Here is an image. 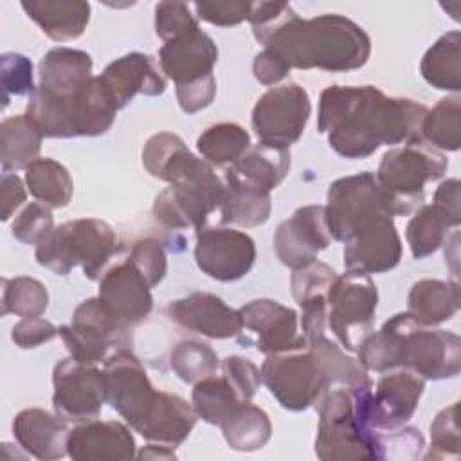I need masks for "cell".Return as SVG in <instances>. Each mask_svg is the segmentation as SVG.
<instances>
[{
    "label": "cell",
    "instance_id": "40",
    "mask_svg": "<svg viewBox=\"0 0 461 461\" xmlns=\"http://www.w3.org/2000/svg\"><path fill=\"white\" fill-rule=\"evenodd\" d=\"M47 288L38 279L27 276L2 279V315L40 317L47 310Z\"/></svg>",
    "mask_w": 461,
    "mask_h": 461
},
{
    "label": "cell",
    "instance_id": "58",
    "mask_svg": "<svg viewBox=\"0 0 461 461\" xmlns=\"http://www.w3.org/2000/svg\"><path fill=\"white\" fill-rule=\"evenodd\" d=\"M137 456L144 459H175L176 457V454L173 452V447H167L162 443H151V441Z\"/></svg>",
    "mask_w": 461,
    "mask_h": 461
},
{
    "label": "cell",
    "instance_id": "7",
    "mask_svg": "<svg viewBox=\"0 0 461 461\" xmlns=\"http://www.w3.org/2000/svg\"><path fill=\"white\" fill-rule=\"evenodd\" d=\"M448 160L425 142H409L384 153L375 175L389 200L393 216H407L423 203L427 182L445 175Z\"/></svg>",
    "mask_w": 461,
    "mask_h": 461
},
{
    "label": "cell",
    "instance_id": "46",
    "mask_svg": "<svg viewBox=\"0 0 461 461\" xmlns=\"http://www.w3.org/2000/svg\"><path fill=\"white\" fill-rule=\"evenodd\" d=\"M36 92L32 83V65L22 54L7 52L2 56V94L4 106L11 95H32Z\"/></svg>",
    "mask_w": 461,
    "mask_h": 461
},
{
    "label": "cell",
    "instance_id": "38",
    "mask_svg": "<svg viewBox=\"0 0 461 461\" xmlns=\"http://www.w3.org/2000/svg\"><path fill=\"white\" fill-rule=\"evenodd\" d=\"M196 148L205 162L229 166L250 148V135L240 124L218 122L198 135Z\"/></svg>",
    "mask_w": 461,
    "mask_h": 461
},
{
    "label": "cell",
    "instance_id": "23",
    "mask_svg": "<svg viewBox=\"0 0 461 461\" xmlns=\"http://www.w3.org/2000/svg\"><path fill=\"white\" fill-rule=\"evenodd\" d=\"M166 315L180 328L209 339H230L241 331L240 310H232L209 292H193L171 301L166 306Z\"/></svg>",
    "mask_w": 461,
    "mask_h": 461
},
{
    "label": "cell",
    "instance_id": "51",
    "mask_svg": "<svg viewBox=\"0 0 461 461\" xmlns=\"http://www.w3.org/2000/svg\"><path fill=\"white\" fill-rule=\"evenodd\" d=\"M252 2H196V14L214 25L229 27L249 18Z\"/></svg>",
    "mask_w": 461,
    "mask_h": 461
},
{
    "label": "cell",
    "instance_id": "29",
    "mask_svg": "<svg viewBox=\"0 0 461 461\" xmlns=\"http://www.w3.org/2000/svg\"><path fill=\"white\" fill-rule=\"evenodd\" d=\"M92 58L90 54L54 47L40 61V90L50 94H70L92 81Z\"/></svg>",
    "mask_w": 461,
    "mask_h": 461
},
{
    "label": "cell",
    "instance_id": "3",
    "mask_svg": "<svg viewBox=\"0 0 461 461\" xmlns=\"http://www.w3.org/2000/svg\"><path fill=\"white\" fill-rule=\"evenodd\" d=\"M290 68H321L348 72L360 68L371 54L367 32L340 14H321L310 20L299 16L285 22L265 43Z\"/></svg>",
    "mask_w": 461,
    "mask_h": 461
},
{
    "label": "cell",
    "instance_id": "27",
    "mask_svg": "<svg viewBox=\"0 0 461 461\" xmlns=\"http://www.w3.org/2000/svg\"><path fill=\"white\" fill-rule=\"evenodd\" d=\"M290 171V149L272 148L258 142L249 148L225 171V180L240 182L243 185L270 193L276 189Z\"/></svg>",
    "mask_w": 461,
    "mask_h": 461
},
{
    "label": "cell",
    "instance_id": "17",
    "mask_svg": "<svg viewBox=\"0 0 461 461\" xmlns=\"http://www.w3.org/2000/svg\"><path fill=\"white\" fill-rule=\"evenodd\" d=\"M241 331L240 342L254 346L265 355L288 351L306 346V339L299 333L297 312L272 299H254L240 308Z\"/></svg>",
    "mask_w": 461,
    "mask_h": 461
},
{
    "label": "cell",
    "instance_id": "14",
    "mask_svg": "<svg viewBox=\"0 0 461 461\" xmlns=\"http://www.w3.org/2000/svg\"><path fill=\"white\" fill-rule=\"evenodd\" d=\"M310 112L312 103L303 86H272L254 104L252 130L261 144L288 149L303 135Z\"/></svg>",
    "mask_w": 461,
    "mask_h": 461
},
{
    "label": "cell",
    "instance_id": "21",
    "mask_svg": "<svg viewBox=\"0 0 461 461\" xmlns=\"http://www.w3.org/2000/svg\"><path fill=\"white\" fill-rule=\"evenodd\" d=\"M330 241L331 234L326 223L324 205H304L279 223L274 236V249L281 263L295 270L315 261L317 254Z\"/></svg>",
    "mask_w": 461,
    "mask_h": 461
},
{
    "label": "cell",
    "instance_id": "44",
    "mask_svg": "<svg viewBox=\"0 0 461 461\" xmlns=\"http://www.w3.org/2000/svg\"><path fill=\"white\" fill-rule=\"evenodd\" d=\"M13 236L29 245L41 243L52 230L54 220L50 207L41 202H31L13 221Z\"/></svg>",
    "mask_w": 461,
    "mask_h": 461
},
{
    "label": "cell",
    "instance_id": "5",
    "mask_svg": "<svg viewBox=\"0 0 461 461\" xmlns=\"http://www.w3.org/2000/svg\"><path fill=\"white\" fill-rule=\"evenodd\" d=\"M117 110L104 97L97 76L70 94H50L36 88L25 115L43 137H95L110 130Z\"/></svg>",
    "mask_w": 461,
    "mask_h": 461
},
{
    "label": "cell",
    "instance_id": "13",
    "mask_svg": "<svg viewBox=\"0 0 461 461\" xmlns=\"http://www.w3.org/2000/svg\"><path fill=\"white\" fill-rule=\"evenodd\" d=\"M59 337L70 357L88 366L104 364L113 353L130 349L133 340L130 328L115 321L97 297L74 310L70 324L59 326Z\"/></svg>",
    "mask_w": 461,
    "mask_h": 461
},
{
    "label": "cell",
    "instance_id": "18",
    "mask_svg": "<svg viewBox=\"0 0 461 461\" xmlns=\"http://www.w3.org/2000/svg\"><path fill=\"white\" fill-rule=\"evenodd\" d=\"M256 259V247L249 234L229 227L196 229L194 261L216 281H236L249 274Z\"/></svg>",
    "mask_w": 461,
    "mask_h": 461
},
{
    "label": "cell",
    "instance_id": "47",
    "mask_svg": "<svg viewBox=\"0 0 461 461\" xmlns=\"http://www.w3.org/2000/svg\"><path fill=\"white\" fill-rule=\"evenodd\" d=\"M297 16L290 4L285 2H256L250 7L249 22L252 25L254 38L263 45L285 22Z\"/></svg>",
    "mask_w": 461,
    "mask_h": 461
},
{
    "label": "cell",
    "instance_id": "15",
    "mask_svg": "<svg viewBox=\"0 0 461 461\" xmlns=\"http://www.w3.org/2000/svg\"><path fill=\"white\" fill-rule=\"evenodd\" d=\"M324 211L331 238L342 243L367 218L380 212L393 216L385 193L369 171L335 180L328 189Z\"/></svg>",
    "mask_w": 461,
    "mask_h": 461
},
{
    "label": "cell",
    "instance_id": "11",
    "mask_svg": "<svg viewBox=\"0 0 461 461\" xmlns=\"http://www.w3.org/2000/svg\"><path fill=\"white\" fill-rule=\"evenodd\" d=\"M398 335L400 367L429 380L457 376L461 369V340L456 333L432 330L414 321L407 312L387 321Z\"/></svg>",
    "mask_w": 461,
    "mask_h": 461
},
{
    "label": "cell",
    "instance_id": "49",
    "mask_svg": "<svg viewBox=\"0 0 461 461\" xmlns=\"http://www.w3.org/2000/svg\"><path fill=\"white\" fill-rule=\"evenodd\" d=\"M221 371L243 402H250L261 385V371L249 358L238 355L225 357Z\"/></svg>",
    "mask_w": 461,
    "mask_h": 461
},
{
    "label": "cell",
    "instance_id": "43",
    "mask_svg": "<svg viewBox=\"0 0 461 461\" xmlns=\"http://www.w3.org/2000/svg\"><path fill=\"white\" fill-rule=\"evenodd\" d=\"M335 277L337 274L331 267L315 259L292 272V279H290L292 295L297 301V304L317 295H326Z\"/></svg>",
    "mask_w": 461,
    "mask_h": 461
},
{
    "label": "cell",
    "instance_id": "37",
    "mask_svg": "<svg viewBox=\"0 0 461 461\" xmlns=\"http://www.w3.org/2000/svg\"><path fill=\"white\" fill-rule=\"evenodd\" d=\"M421 142L430 148L457 151L461 146V97H443L432 110H427L421 130Z\"/></svg>",
    "mask_w": 461,
    "mask_h": 461
},
{
    "label": "cell",
    "instance_id": "54",
    "mask_svg": "<svg viewBox=\"0 0 461 461\" xmlns=\"http://www.w3.org/2000/svg\"><path fill=\"white\" fill-rule=\"evenodd\" d=\"M299 306L303 310L301 328H303V337L306 339V342L315 340L319 337H324L326 335V324H328L326 295L312 297V299L301 303Z\"/></svg>",
    "mask_w": 461,
    "mask_h": 461
},
{
    "label": "cell",
    "instance_id": "2",
    "mask_svg": "<svg viewBox=\"0 0 461 461\" xmlns=\"http://www.w3.org/2000/svg\"><path fill=\"white\" fill-rule=\"evenodd\" d=\"M103 373L106 403L144 439L173 448L187 439L198 420L193 403L178 394L157 391L130 349L113 353Z\"/></svg>",
    "mask_w": 461,
    "mask_h": 461
},
{
    "label": "cell",
    "instance_id": "33",
    "mask_svg": "<svg viewBox=\"0 0 461 461\" xmlns=\"http://www.w3.org/2000/svg\"><path fill=\"white\" fill-rule=\"evenodd\" d=\"M220 427L229 447L240 452L263 448L272 434L268 414L250 402H241Z\"/></svg>",
    "mask_w": 461,
    "mask_h": 461
},
{
    "label": "cell",
    "instance_id": "19",
    "mask_svg": "<svg viewBox=\"0 0 461 461\" xmlns=\"http://www.w3.org/2000/svg\"><path fill=\"white\" fill-rule=\"evenodd\" d=\"M400 258L402 241L387 212L367 218L344 241V267L353 272L382 274L394 268Z\"/></svg>",
    "mask_w": 461,
    "mask_h": 461
},
{
    "label": "cell",
    "instance_id": "48",
    "mask_svg": "<svg viewBox=\"0 0 461 461\" xmlns=\"http://www.w3.org/2000/svg\"><path fill=\"white\" fill-rule=\"evenodd\" d=\"M128 258L144 274L151 288L164 279L167 270V261H166V252L157 240L142 238L135 241L130 249Z\"/></svg>",
    "mask_w": 461,
    "mask_h": 461
},
{
    "label": "cell",
    "instance_id": "4",
    "mask_svg": "<svg viewBox=\"0 0 461 461\" xmlns=\"http://www.w3.org/2000/svg\"><path fill=\"white\" fill-rule=\"evenodd\" d=\"M157 178L166 180L169 187L155 198L153 216L167 229H200L225 200V184L209 162L187 149L185 142L173 151Z\"/></svg>",
    "mask_w": 461,
    "mask_h": 461
},
{
    "label": "cell",
    "instance_id": "22",
    "mask_svg": "<svg viewBox=\"0 0 461 461\" xmlns=\"http://www.w3.org/2000/svg\"><path fill=\"white\" fill-rule=\"evenodd\" d=\"M97 83L115 110L124 108L137 94L158 95L166 90L158 59L142 52H130L112 61L97 76Z\"/></svg>",
    "mask_w": 461,
    "mask_h": 461
},
{
    "label": "cell",
    "instance_id": "30",
    "mask_svg": "<svg viewBox=\"0 0 461 461\" xmlns=\"http://www.w3.org/2000/svg\"><path fill=\"white\" fill-rule=\"evenodd\" d=\"M459 310V288L456 281L421 279L412 285L407 313L423 326H438Z\"/></svg>",
    "mask_w": 461,
    "mask_h": 461
},
{
    "label": "cell",
    "instance_id": "6",
    "mask_svg": "<svg viewBox=\"0 0 461 461\" xmlns=\"http://www.w3.org/2000/svg\"><path fill=\"white\" fill-rule=\"evenodd\" d=\"M115 230L103 220L81 218L56 227L36 245V261L54 274L67 276L76 265L95 281L117 254Z\"/></svg>",
    "mask_w": 461,
    "mask_h": 461
},
{
    "label": "cell",
    "instance_id": "24",
    "mask_svg": "<svg viewBox=\"0 0 461 461\" xmlns=\"http://www.w3.org/2000/svg\"><path fill=\"white\" fill-rule=\"evenodd\" d=\"M67 454L76 461H117L135 457V439L121 421L90 420L68 432Z\"/></svg>",
    "mask_w": 461,
    "mask_h": 461
},
{
    "label": "cell",
    "instance_id": "52",
    "mask_svg": "<svg viewBox=\"0 0 461 461\" xmlns=\"http://www.w3.org/2000/svg\"><path fill=\"white\" fill-rule=\"evenodd\" d=\"M59 335V328L41 317H23L13 326L11 339L22 349L38 348Z\"/></svg>",
    "mask_w": 461,
    "mask_h": 461
},
{
    "label": "cell",
    "instance_id": "12",
    "mask_svg": "<svg viewBox=\"0 0 461 461\" xmlns=\"http://www.w3.org/2000/svg\"><path fill=\"white\" fill-rule=\"evenodd\" d=\"M328 326L348 351H357L373 331L378 290L369 274L348 270L337 276L328 294Z\"/></svg>",
    "mask_w": 461,
    "mask_h": 461
},
{
    "label": "cell",
    "instance_id": "28",
    "mask_svg": "<svg viewBox=\"0 0 461 461\" xmlns=\"http://www.w3.org/2000/svg\"><path fill=\"white\" fill-rule=\"evenodd\" d=\"M22 9L54 41L79 38L90 20V4L81 0H31Z\"/></svg>",
    "mask_w": 461,
    "mask_h": 461
},
{
    "label": "cell",
    "instance_id": "26",
    "mask_svg": "<svg viewBox=\"0 0 461 461\" xmlns=\"http://www.w3.org/2000/svg\"><path fill=\"white\" fill-rule=\"evenodd\" d=\"M13 432L18 445L31 456L52 461L67 454L68 427L63 418L43 409H23L14 416Z\"/></svg>",
    "mask_w": 461,
    "mask_h": 461
},
{
    "label": "cell",
    "instance_id": "57",
    "mask_svg": "<svg viewBox=\"0 0 461 461\" xmlns=\"http://www.w3.org/2000/svg\"><path fill=\"white\" fill-rule=\"evenodd\" d=\"M459 180L448 178L441 182L434 193V202L438 207H441L457 225L461 223V212H459Z\"/></svg>",
    "mask_w": 461,
    "mask_h": 461
},
{
    "label": "cell",
    "instance_id": "39",
    "mask_svg": "<svg viewBox=\"0 0 461 461\" xmlns=\"http://www.w3.org/2000/svg\"><path fill=\"white\" fill-rule=\"evenodd\" d=\"M191 398L198 418L218 427L243 402L225 376L214 375L196 382Z\"/></svg>",
    "mask_w": 461,
    "mask_h": 461
},
{
    "label": "cell",
    "instance_id": "1",
    "mask_svg": "<svg viewBox=\"0 0 461 461\" xmlns=\"http://www.w3.org/2000/svg\"><path fill=\"white\" fill-rule=\"evenodd\" d=\"M425 113L427 106L389 97L371 85H333L321 94L317 128L339 155L366 158L382 144L421 142Z\"/></svg>",
    "mask_w": 461,
    "mask_h": 461
},
{
    "label": "cell",
    "instance_id": "50",
    "mask_svg": "<svg viewBox=\"0 0 461 461\" xmlns=\"http://www.w3.org/2000/svg\"><path fill=\"white\" fill-rule=\"evenodd\" d=\"M380 459L385 457H418L425 447V439L416 427H398L389 434L380 432Z\"/></svg>",
    "mask_w": 461,
    "mask_h": 461
},
{
    "label": "cell",
    "instance_id": "55",
    "mask_svg": "<svg viewBox=\"0 0 461 461\" xmlns=\"http://www.w3.org/2000/svg\"><path fill=\"white\" fill-rule=\"evenodd\" d=\"M252 70H254V77L265 85V86H272L277 85L279 81H283L288 74H290V67L288 63L276 54L270 49H263L252 63Z\"/></svg>",
    "mask_w": 461,
    "mask_h": 461
},
{
    "label": "cell",
    "instance_id": "42",
    "mask_svg": "<svg viewBox=\"0 0 461 461\" xmlns=\"http://www.w3.org/2000/svg\"><path fill=\"white\" fill-rule=\"evenodd\" d=\"M457 402L441 409L430 423V450L427 459L459 457V425H457Z\"/></svg>",
    "mask_w": 461,
    "mask_h": 461
},
{
    "label": "cell",
    "instance_id": "16",
    "mask_svg": "<svg viewBox=\"0 0 461 461\" xmlns=\"http://www.w3.org/2000/svg\"><path fill=\"white\" fill-rule=\"evenodd\" d=\"M52 407L67 423H85L101 414L106 403L104 373L72 357L59 360L52 371Z\"/></svg>",
    "mask_w": 461,
    "mask_h": 461
},
{
    "label": "cell",
    "instance_id": "56",
    "mask_svg": "<svg viewBox=\"0 0 461 461\" xmlns=\"http://www.w3.org/2000/svg\"><path fill=\"white\" fill-rule=\"evenodd\" d=\"M2 187V220L7 221L14 211L25 202V187L16 173H4L0 180Z\"/></svg>",
    "mask_w": 461,
    "mask_h": 461
},
{
    "label": "cell",
    "instance_id": "41",
    "mask_svg": "<svg viewBox=\"0 0 461 461\" xmlns=\"http://www.w3.org/2000/svg\"><path fill=\"white\" fill-rule=\"evenodd\" d=\"M169 364L180 380L187 384H196L216 373L218 355L209 344L194 339H185L176 342L171 349Z\"/></svg>",
    "mask_w": 461,
    "mask_h": 461
},
{
    "label": "cell",
    "instance_id": "10",
    "mask_svg": "<svg viewBox=\"0 0 461 461\" xmlns=\"http://www.w3.org/2000/svg\"><path fill=\"white\" fill-rule=\"evenodd\" d=\"M380 432H366L355 420L348 387L328 389L319 400L315 454L322 461L380 459Z\"/></svg>",
    "mask_w": 461,
    "mask_h": 461
},
{
    "label": "cell",
    "instance_id": "34",
    "mask_svg": "<svg viewBox=\"0 0 461 461\" xmlns=\"http://www.w3.org/2000/svg\"><path fill=\"white\" fill-rule=\"evenodd\" d=\"M225 200L220 205V220L223 225L256 227L268 220L272 209L270 193L232 180H225Z\"/></svg>",
    "mask_w": 461,
    "mask_h": 461
},
{
    "label": "cell",
    "instance_id": "8",
    "mask_svg": "<svg viewBox=\"0 0 461 461\" xmlns=\"http://www.w3.org/2000/svg\"><path fill=\"white\" fill-rule=\"evenodd\" d=\"M423 389L425 378L409 369L384 375L376 385L366 380L349 389L355 420L373 434L403 427L412 418Z\"/></svg>",
    "mask_w": 461,
    "mask_h": 461
},
{
    "label": "cell",
    "instance_id": "20",
    "mask_svg": "<svg viewBox=\"0 0 461 461\" xmlns=\"http://www.w3.org/2000/svg\"><path fill=\"white\" fill-rule=\"evenodd\" d=\"M97 299L121 324H140L153 308L151 286L130 258L110 265L99 277Z\"/></svg>",
    "mask_w": 461,
    "mask_h": 461
},
{
    "label": "cell",
    "instance_id": "45",
    "mask_svg": "<svg viewBox=\"0 0 461 461\" xmlns=\"http://www.w3.org/2000/svg\"><path fill=\"white\" fill-rule=\"evenodd\" d=\"M198 29V20L184 2H160L155 7V32L160 40L171 41Z\"/></svg>",
    "mask_w": 461,
    "mask_h": 461
},
{
    "label": "cell",
    "instance_id": "25",
    "mask_svg": "<svg viewBox=\"0 0 461 461\" xmlns=\"http://www.w3.org/2000/svg\"><path fill=\"white\" fill-rule=\"evenodd\" d=\"M216 61V43L200 27L166 41L158 50V65L164 76L173 79L176 86L211 76Z\"/></svg>",
    "mask_w": 461,
    "mask_h": 461
},
{
    "label": "cell",
    "instance_id": "35",
    "mask_svg": "<svg viewBox=\"0 0 461 461\" xmlns=\"http://www.w3.org/2000/svg\"><path fill=\"white\" fill-rule=\"evenodd\" d=\"M25 184L29 193L49 207H65L74 193L72 178L67 167L52 158H36L25 167Z\"/></svg>",
    "mask_w": 461,
    "mask_h": 461
},
{
    "label": "cell",
    "instance_id": "32",
    "mask_svg": "<svg viewBox=\"0 0 461 461\" xmlns=\"http://www.w3.org/2000/svg\"><path fill=\"white\" fill-rule=\"evenodd\" d=\"M41 139L43 135L25 113L4 119L0 126L4 173L25 169L31 162L40 158Z\"/></svg>",
    "mask_w": 461,
    "mask_h": 461
},
{
    "label": "cell",
    "instance_id": "53",
    "mask_svg": "<svg viewBox=\"0 0 461 461\" xmlns=\"http://www.w3.org/2000/svg\"><path fill=\"white\" fill-rule=\"evenodd\" d=\"M214 95H216V79L212 74L203 79L176 86L178 104L189 115L209 106L212 103Z\"/></svg>",
    "mask_w": 461,
    "mask_h": 461
},
{
    "label": "cell",
    "instance_id": "36",
    "mask_svg": "<svg viewBox=\"0 0 461 461\" xmlns=\"http://www.w3.org/2000/svg\"><path fill=\"white\" fill-rule=\"evenodd\" d=\"M450 227H457V223L441 207L436 203L420 205L405 232L412 256L423 259L436 252L447 241Z\"/></svg>",
    "mask_w": 461,
    "mask_h": 461
},
{
    "label": "cell",
    "instance_id": "31",
    "mask_svg": "<svg viewBox=\"0 0 461 461\" xmlns=\"http://www.w3.org/2000/svg\"><path fill=\"white\" fill-rule=\"evenodd\" d=\"M423 79L438 90L461 88V32L443 34L423 56L420 65Z\"/></svg>",
    "mask_w": 461,
    "mask_h": 461
},
{
    "label": "cell",
    "instance_id": "9",
    "mask_svg": "<svg viewBox=\"0 0 461 461\" xmlns=\"http://www.w3.org/2000/svg\"><path fill=\"white\" fill-rule=\"evenodd\" d=\"M259 371L261 382L288 411H304L319 403L331 387L322 358L310 344L267 355Z\"/></svg>",
    "mask_w": 461,
    "mask_h": 461
}]
</instances>
